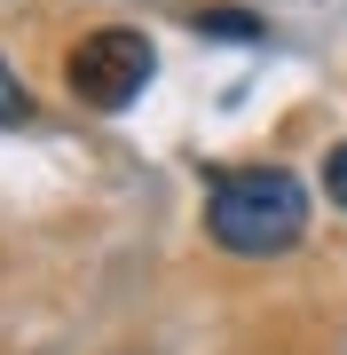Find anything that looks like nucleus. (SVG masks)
I'll return each mask as SVG.
<instances>
[{
    "label": "nucleus",
    "mask_w": 347,
    "mask_h": 355,
    "mask_svg": "<svg viewBox=\"0 0 347 355\" xmlns=\"http://www.w3.org/2000/svg\"><path fill=\"white\" fill-rule=\"evenodd\" d=\"M300 229H308V190L284 166H213L206 174V237L221 253L269 261L292 253Z\"/></svg>",
    "instance_id": "f257e3e1"
},
{
    "label": "nucleus",
    "mask_w": 347,
    "mask_h": 355,
    "mask_svg": "<svg viewBox=\"0 0 347 355\" xmlns=\"http://www.w3.org/2000/svg\"><path fill=\"white\" fill-rule=\"evenodd\" d=\"M158 71V48L142 24H95L71 40L64 55V87L87 103V111H127V103H142V87H150Z\"/></svg>",
    "instance_id": "f03ea898"
},
{
    "label": "nucleus",
    "mask_w": 347,
    "mask_h": 355,
    "mask_svg": "<svg viewBox=\"0 0 347 355\" xmlns=\"http://www.w3.org/2000/svg\"><path fill=\"white\" fill-rule=\"evenodd\" d=\"M190 32H206V40H260V16H244V8H229V0H213V8L190 16Z\"/></svg>",
    "instance_id": "7ed1b4c3"
},
{
    "label": "nucleus",
    "mask_w": 347,
    "mask_h": 355,
    "mask_svg": "<svg viewBox=\"0 0 347 355\" xmlns=\"http://www.w3.org/2000/svg\"><path fill=\"white\" fill-rule=\"evenodd\" d=\"M24 119H32V87L16 79L8 55H0V127H24Z\"/></svg>",
    "instance_id": "20e7f679"
},
{
    "label": "nucleus",
    "mask_w": 347,
    "mask_h": 355,
    "mask_svg": "<svg viewBox=\"0 0 347 355\" xmlns=\"http://www.w3.org/2000/svg\"><path fill=\"white\" fill-rule=\"evenodd\" d=\"M323 190H332V205H339V214H347V142H339V150H332V166H323Z\"/></svg>",
    "instance_id": "39448f33"
}]
</instances>
